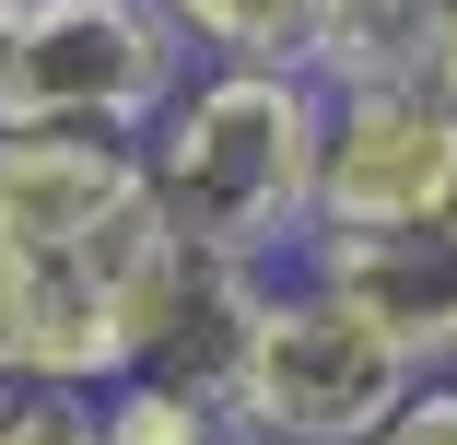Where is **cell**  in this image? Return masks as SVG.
Returning a JSON list of instances; mask_svg holds the SVG:
<instances>
[{"mask_svg": "<svg viewBox=\"0 0 457 445\" xmlns=\"http://www.w3.org/2000/svg\"><path fill=\"white\" fill-rule=\"evenodd\" d=\"M317 176H328V95L305 70L200 59L188 95L141 129V188L164 235L246 258V270H294L317 246Z\"/></svg>", "mask_w": 457, "mask_h": 445, "instance_id": "2", "label": "cell"}, {"mask_svg": "<svg viewBox=\"0 0 457 445\" xmlns=\"http://www.w3.org/2000/svg\"><path fill=\"white\" fill-rule=\"evenodd\" d=\"M411 387L422 375H411L399 340H376L340 293H317L305 270H282L270 305H258V328H246L223 422H235V445H376Z\"/></svg>", "mask_w": 457, "mask_h": 445, "instance_id": "4", "label": "cell"}, {"mask_svg": "<svg viewBox=\"0 0 457 445\" xmlns=\"http://www.w3.org/2000/svg\"><path fill=\"white\" fill-rule=\"evenodd\" d=\"M376 445H457V375H422V387L399 399V422H387Z\"/></svg>", "mask_w": 457, "mask_h": 445, "instance_id": "12", "label": "cell"}, {"mask_svg": "<svg viewBox=\"0 0 457 445\" xmlns=\"http://www.w3.org/2000/svg\"><path fill=\"white\" fill-rule=\"evenodd\" d=\"M106 399L95 387H0V445H95Z\"/></svg>", "mask_w": 457, "mask_h": 445, "instance_id": "11", "label": "cell"}, {"mask_svg": "<svg viewBox=\"0 0 457 445\" xmlns=\"http://www.w3.org/2000/svg\"><path fill=\"white\" fill-rule=\"evenodd\" d=\"M153 258L164 211L141 188V141L0 129V387H129Z\"/></svg>", "mask_w": 457, "mask_h": 445, "instance_id": "1", "label": "cell"}, {"mask_svg": "<svg viewBox=\"0 0 457 445\" xmlns=\"http://www.w3.org/2000/svg\"><path fill=\"white\" fill-rule=\"evenodd\" d=\"M12 24H24V0H0V47H12Z\"/></svg>", "mask_w": 457, "mask_h": 445, "instance_id": "14", "label": "cell"}, {"mask_svg": "<svg viewBox=\"0 0 457 445\" xmlns=\"http://www.w3.org/2000/svg\"><path fill=\"white\" fill-rule=\"evenodd\" d=\"M188 36L164 0H24L12 47H0V129L47 141H141L188 95Z\"/></svg>", "mask_w": 457, "mask_h": 445, "instance_id": "3", "label": "cell"}, {"mask_svg": "<svg viewBox=\"0 0 457 445\" xmlns=\"http://www.w3.org/2000/svg\"><path fill=\"white\" fill-rule=\"evenodd\" d=\"M95 445H235V422L212 399H176V387H106V433Z\"/></svg>", "mask_w": 457, "mask_h": 445, "instance_id": "10", "label": "cell"}, {"mask_svg": "<svg viewBox=\"0 0 457 445\" xmlns=\"http://www.w3.org/2000/svg\"><path fill=\"white\" fill-rule=\"evenodd\" d=\"M445 59V0H317L305 24V82L328 106H363V95H411V82H434Z\"/></svg>", "mask_w": 457, "mask_h": 445, "instance_id": "8", "label": "cell"}, {"mask_svg": "<svg viewBox=\"0 0 457 445\" xmlns=\"http://www.w3.org/2000/svg\"><path fill=\"white\" fill-rule=\"evenodd\" d=\"M294 270L317 293H340L376 340H399L411 375H457V211L387 223V235H317Z\"/></svg>", "mask_w": 457, "mask_h": 445, "instance_id": "7", "label": "cell"}, {"mask_svg": "<svg viewBox=\"0 0 457 445\" xmlns=\"http://www.w3.org/2000/svg\"><path fill=\"white\" fill-rule=\"evenodd\" d=\"M164 24L188 36V59H235V70H294L317 0H164Z\"/></svg>", "mask_w": 457, "mask_h": 445, "instance_id": "9", "label": "cell"}, {"mask_svg": "<svg viewBox=\"0 0 457 445\" xmlns=\"http://www.w3.org/2000/svg\"><path fill=\"white\" fill-rule=\"evenodd\" d=\"M434 95L457 106V0H445V59H434Z\"/></svg>", "mask_w": 457, "mask_h": 445, "instance_id": "13", "label": "cell"}, {"mask_svg": "<svg viewBox=\"0 0 457 445\" xmlns=\"http://www.w3.org/2000/svg\"><path fill=\"white\" fill-rule=\"evenodd\" d=\"M445 211H457V106L434 82L328 106L317 235H387V223H445Z\"/></svg>", "mask_w": 457, "mask_h": 445, "instance_id": "5", "label": "cell"}, {"mask_svg": "<svg viewBox=\"0 0 457 445\" xmlns=\"http://www.w3.org/2000/svg\"><path fill=\"white\" fill-rule=\"evenodd\" d=\"M270 282H282V270H246V258H212V246H188V235H164L153 282H141V328H129V375L223 410Z\"/></svg>", "mask_w": 457, "mask_h": 445, "instance_id": "6", "label": "cell"}]
</instances>
